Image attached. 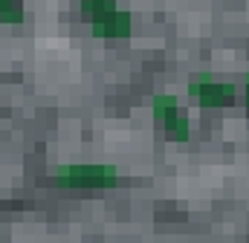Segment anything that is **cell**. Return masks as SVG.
<instances>
[{
  "instance_id": "6da1fadb",
  "label": "cell",
  "mask_w": 249,
  "mask_h": 243,
  "mask_svg": "<svg viewBox=\"0 0 249 243\" xmlns=\"http://www.w3.org/2000/svg\"><path fill=\"white\" fill-rule=\"evenodd\" d=\"M81 9L90 15L93 38H127L133 32L130 12L119 9L116 0H81Z\"/></svg>"
},
{
  "instance_id": "7a4b0ae2",
  "label": "cell",
  "mask_w": 249,
  "mask_h": 243,
  "mask_svg": "<svg viewBox=\"0 0 249 243\" xmlns=\"http://www.w3.org/2000/svg\"><path fill=\"white\" fill-rule=\"evenodd\" d=\"M53 180L58 185L81 188V185H113L119 180L116 165H102V162H64L53 171Z\"/></svg>"
},
{
  "instance_id": "3957f363",
  "label": "cell",
  "mask_w": 249,
  "mask_h": 243,
  "mask_svg": "<svg viewBox=\"0 0 249 243\" xmlns=\"http://www.w3.org/2000/svg\"><path fill=\"white\" fill-rule=\"evenodd\" d=\"M151 107H154L157 119L165 124V130H168L174 139L186 142L188 136H191L188 116L180 110V102H177V96H174V93H157V96L151 99Z\"/></svg>"
},
{
  "instance_id": "277c9868",
  "label": "cell",
  "mask_w": 249,
  "mask_h": 243,
  "mask_svg": "<svg viewBox=\"0 0 249 243\" xmlns=\"http://www.w3.org/2000/svg\"><path fill=\"white\" fill-rule=\"evenodd\" d=\"M188 93L203 104V107H229L235 102V87L232 84H223V81H214L209 72H200L188 81Z\"/></svg>"
},
{
  "instance_id": "5b68a950",
  "label": "cell",
  "mask_w": 249,
  "mask_h": 243,
  "mask_svg": "<svg viewBox=\"0 0 249 243\" xmlns=\"http://www.w3.org/2000/svg\"><path fill=\"white\" fill-rule=\"evenodd\" d=\"M0 20L3 23H23L20 0H0Z\"/></svg>"
},
{
  "instance_id": "8992f818",
  "label": "cell",
  "mask_w": 249,
  "mask_h": 243,
  "mask_svg": "<svg viewBox=\"0 0 249 243\" xmlns=\"http://www.w3.org/2000/svg\"><path fill=\"white\" fill-rule=\"evenodd\" d=\"M244 93H247V104H249V75H247V81H244Z\"/></svg>"
}]
</instances>
